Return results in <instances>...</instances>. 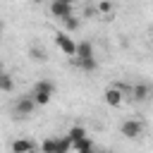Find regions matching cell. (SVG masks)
Here are the masks:
<instances>
[{
	"label": "cell",
	"mask_w": 153,
	"mask_h": 153,
	"mask_svg": "<svg viewBox=\"0 0 153 153\" xmlns=\"http://www.w3.org/2000/svg\"><path fill=\"white\" fill-rule=\"evenodd\" d=\"M72 65H76V67L84 69V72H96V69H98V60H96V53H93L91 41L76 43V53H74V57H72Z\"/></svg>",
	"instance_id": "cell-1"
},
{
	"label": "cell",
	"mask_w": 153,
	"mask_h": 153,
	"mask_svg": "<svg viewBox=\"0 0 153 153\" xmlns=\"http://www.w3.org/2000/svg\"><path fill=\"white\" fill-rule=\"evenodd\" d=\"M53 93H55V84L48 81V79H41V81L33 84V88H31L29 96H31V100H33L36 105H48L50 98H53Z\"/></svg>",
	"instance_id": "cell-2"
},
{
	"label": "cell",
	"mask_w": 153,
	"mask_h": 153,
	"mask_svg": "<svg viewBox=\"0 0 153 153\" xmlns=\"http://www.w3.org/2000/svg\"><path fill=\"white\" fill-rule=\"evenodd\" d=\"M33 110H36V103L31 100L29 93H26V96H19V98L14 100V105H12V115H14V117H22V120L29 117Z\"/></svg>",
	"instance_id": "cell-3"
},
{
	"label": "cell",
	"mask_w": 153,
	"mask_h": 153,
	"mask_svg": "<svg viewBox=\"0 0 153 153\" xmlns=\"http://www.w3.org/2000/svg\"><path fill=\"white\" fill-rule=\"evenodd\" d=\"M120 134H122L124 139H139V136L143 134V122L136 120V117H129V120H124V122L120 124Z\"/></svg>",
	"instance_id": "cell-4"
},
{
	"label": "cell",
	"mask_w": 153,
	"mask_h": 153,
	"mask_svg": "<svg viewBox=\"0 0 153 153\" xmlns=\"http://www.w3.org/2000/svg\"><path fill=\"white\" fill-rule=\"evenodd\" d=\"M48 10H50V14H53L55 19H60V22L74 14V5H72V2H65V0H53Z\"/></svg>",
	"instance_id": "cell-5"
},
{
	"label": "cell",
	"mask_w": 153,
	"mask_h": 153,
	"mask_svg": "<svg viewBox=\"0 0 153 153\" xmlns=\"http://www.w3.org/2000/svg\"><path fill=\"white\" fill-rule=\"evenodd\" d=\"M55 45H57L65 55H69V57H74V53H76V41H74L69 33H65V31H57V33H55Z\"/></svg>",
	"instance_id": "cell-6"
},
{
	"label": "cell",
	"mask_w": 153,
	"mask_h": 153,
	"mask_svg": "<svg viewBox=\"0 0 153 153\" xmlns=\"http://www.w3.org/2000/svg\"><path fill=\"white\" fill-rule=\"evenodd\" d=\"M103 98H105V103L110 108H120L122 100H124V91H122V86H110V88H105Z\"/></svg>",
	"instance_id": "cell-7"
},
{
	"label": "cell",
	"mask_w": 153,
	"mask_h": 153,
	"mask_svg": "<svg viewBox=\"0 0 153 153\" xmlns=\"http://www.w3.org/2000/svg\"><path fill=\"white\" fill-rule=\"evenodd\" d=\"M10 151H12V153H36L38 146H36L31 139H14V141L10 143Z\"/></svg>",
	"instance_id": "cell-8"
},
{
	"label": "cell",
	"mask_w": 153,
	"mask_h": 153,
	"mask_svg": "<svg viewBox=\"0 0 153 153\" xmlns=\"http://www.w3.org/2000/svg\"><path fill=\"white\" fill-rule=\"evenodd\" d=\"M129 93H131V100L134 103H146L151 98V86L148 84H134L129 88Z\"/></svg>",
	"instance_id": "cell-9"
},
{
	"label": "cell",
	"mask_w": 153,
	"mask_h": 153,
	"mask_svg": "<svg viewBox=\"0 0 153 153\" xmlns=\"http://www.w3.org/2000/svg\"><path fill=\"white\" fill-rule=\"evenodd\" d=\"M12 88H14V79H12V74L5 72V69L0 67V91H2V93H10Z\"/></svg>",
	"instance_id": "cell-10"
},
{
	"label": "cell",
	"mask_w": 153,
	"mask_h": 153,
	"mask_svg": "<svg viewBox=\"0 0 153 153\" xmlns=\"http://www.w3.org/2000/svg\"><path fill=\"white\" fill-rule=\"evenodd\" d=\"M29 60H31V62H45V60H48V53H45L41 45H31V48H29Z\"/></svg>",
	"instance_id": "cell-11"
},
{
	"label": "cell",
	"mask_w": 153,
	"mask_h": 153,
	"mask_svg": "<svg viewBox=\"0 0 153 153\" xmlns=\"http://www.w3.org/2000/svg\"><path fill=\"white\" fill-rule=\"evenodd\" d=\"M65 136H67L72 143H76L79 139H84V136H86V129H84L81 124H74V127H69V131H67Z\"/></svg>",
	"instance_id": "cell-12"
},
{
	"label": "cell",
	"mask_w": 153,
	"mask_h": 153,
	"mask_svg": "<svg viewBox=\"0 0 153 153\" xmlns=\"http://www.w3.org/2000/svg\"><path fill=\"white\" fill-rule=\"evenodd\" d=\"M72 151V141L67 136H55V153H69Z\"/></svg>",
	"instance_id": "cell-13"
},
{
	"label": "cell",
	"mask_w": 153,
	"mask_h": 153,
	"mask_svg": "<svg viewBox=\"0 0 153 153\" xmlns=\"http://www.w3.org/2000/svg\"><path fill=\"white\" fill-rule=\"evenodd\" d=\"M72 148H74L76 153H84V151H93V141H91L88 136H84V139H79L76 143H72Z\"/></svg>",
	"instance_id": "cell-14"
},
{
	"label": "cell",
	"mask_w": 153,
	"mask_h": 153,
	"mask_svg": "<svg viewBox=\"0 0 153 153\" xmlns=\"http://www.w3.org/2000/svg\"><path fill=\"white\" fill-rule=\"evenodd\" d=\"M96 12H100V14H110V12H115V2H108V0H100V2H96V7H93Z\"/></svg>",
	"instance_id": "cell-15"
},
{
	"label": "cell",
	"mask_w": 153,
	"mask_h": 153,
	"mask_svg": "<svg viewBox=\"0 0 153 153\" xmlns=\"http://www.w3.org/2000/svg\"><path fill=\"white\" fill-rule=\"evenodd\" d=\"M62 24H65V29H67V31H76V29L81 26V19L72 14V17H67V19H62ZM67 31H65V33H67Z\"/></svg>",
	"instance_id": "cell-16"
},
{
	"label": "cell",
	"mask_w": 153,
	"mask_h": 153,
	"mask_svg": "<svg viewBox=\"0 0 153 153\" xmlns=\"http://www.w3.org/2000/svg\"><path fill=\"white\" fill-rule=\"evenodd\" d=\"M41 153H55V136H50V139H45L43 143H41V148H38Z\"/></svg>",
	"instance_id": "cell-17"
},
{
	"label": "cell",
	"mask_w": 153,
	"mask_h": 153,
	"mask_svg": "<svg viewBox=\"0 0 153 153\" xmlns=\"http://www.w3.org/2000/svg\"><path fill=\"white\" fill-rule=\"evenodd\" d=\"M2 31H5V22L0 19V38H2Z\"/></svg>",
	"instance_id": "cell-18"
},
{
	"label": "cell",
	"mask_w": 153,
	"mask_h": 153,
	"mask_svg": "<svg viewBox=\"0 0 153 153\" xmlns=\"http://www.w3.org/2000/svg\"><path fill=\"white\" fill-rule=\"evenodd\" d=\"M84 153H96V148H93V151H84Z\"/></svg>",
	"instance_id": "cell-19"
}]
</instances>
